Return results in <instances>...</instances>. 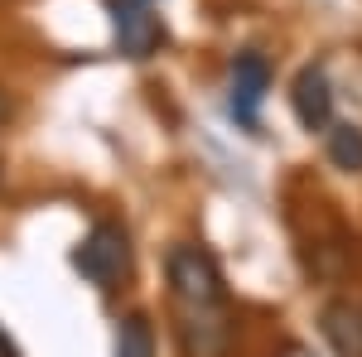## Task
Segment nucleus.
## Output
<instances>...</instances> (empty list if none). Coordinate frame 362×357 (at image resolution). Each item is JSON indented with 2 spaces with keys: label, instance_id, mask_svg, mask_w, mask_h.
Instances as JSON below:
<instances>
[{
  "label": "nucleus",
  "instance_id": "5",
  "mask_svg": "<svg viewBox=\"0 0 362 357\" xmlns=\"http://www.w3.org/2000/svg\"><path fill=\"white\" fill-rule=\"evenodd\" d=\"M266 87H271V63L261 54H237L232 58V116L256 126V111L266 102Z\"/></svg>",
  "mask_w": 362,
  "mask_h": 357
},
{
  "label": "nucleus",
  "instance_id": "10",
  "mask_svg": "<svg viewBox=\"0 0 362 357\" xmlns=\"http://www.w3.org/2000/svg\"><path fill=\"white\" fill-rule=\"evenodd\" d=\"M0 121H5V107H0Z\"/></svg>",
  "mask_w": 362,
  "mask_h": 357
},
{
  "label": "nucleus",
  "instance_id": "3",
  "mask_svg": "<svg viewBox=\"0 0 362 357\" xmlns=\"http://www.w3.org/2000/svg\"><path fill=\"white\" fill-rule=\"evenodd\" d=\"M290 107H295V121L305 131H329L334 126V83L319 63H305L290 83Z\"/></svg>",
  "mask_w": 362,
  "mask_h": 357
},
{
  "label": "nucleus",
  "instance_id": "2",
  "mask_svg": "<svg viewBox=\"0 0 362 357\" xmlns=\"http://www.w3.org/2000/svg\"><path fill=\"white\" fill-rule=\"evenodd\" d=\"M73 266H78V275H83L87 285H97V290H116V285L131 275V237H126V227H116V222H97L83 242H78Z\"/></svg>",
  "mask_w": 362,
  "mask_h": 357
},
{
  "label": "nucleus",
  "instance_id": "9",
  "mask_svg": "<svg viewBox=\"0 0 362 357\" xmlns=\"http://www.w3.org/2000/svg\"><path fill=\"white\" fill-rule=\"evenodd\" d=\"M0 357H20V353H15V343H10L5 333H0Z\"/></svg>",
  "mask_w": 362,
  "mask_h": 357
},
{
  "label": "nucleus",
  "instance_id": "7",
  "mask_svg": "<svg viewBox=\"0 0 362 357\" xmlns=\"http://www.w3.org/2000/svg\"><path fill=\"white\" fill-rule=\"evenodd\" d=\"M324 150H329V165L334 169H343V174H362V126H353V121H334Z\"/></svg>",
  "mask_w": 362,
  "mask_h": 357
},
{
  "label": "nucleus",
  "instance_id": "4",
  "mask_svg": "<svg viewBox=\"0 0 362 357\" xmlns=\"http://www.w3.org/2000/svg\"><path fill=\"white\" fill-rule=\"evenodd\" d=\"M112 25L126 58H150L165 44V25H160V15H150V0H116Z\"/></svg>",
  "mask_w": 362,
  "mask_h": 357
},
{
  "label": "nucleus",
  "instance_id": "6",
  "mask_svg": "<svg viewBox=\"0 0 362 357\" xmlns=\"http://www.w3.org/2000/svg\"><path fill=\"white\" fill-rule=\"evenodd\" d=\"M319 329H324V338L338 357H362V304L329 300L319 309Z\"/></svg>",
  "mask_w": 362,
  "mask_h": 357
},
{
  "label": "nucleus",
  "instance_id": "1",
  "mask_svg": "<svg viewBox=\"0 0 362 357\" xmlns=\"http://www.w3.org/2000/svg\"><path fill=\"white\" fill-rule=\"evenodd\" d=\"M165 271H169V290H174L179 309H223V300H227L223 271H218V261L203 247L179 242V247L169 251Z\"/></svg>",
  "mask_w": 362,
  "mask_h": 357
},
{
  "label": "nucleus",
  "instance_id": "8",
  "mask_svg": "<svg viewBox=\"0 0 362 357\" xmlns=\"http://www.w3.org/2000/svg\"><path fill=\"white\" fill-rule=\"evenodd\" d=\"M116 357H155V324L145 314H126L116 324Z\"/></svg>",
  "mask_w": 362,
  "mask_h": 357
}]
</instances>
